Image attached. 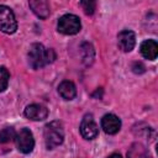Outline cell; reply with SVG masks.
Here are the masks:
<instances>
[{"label": "cell", "mask_w": 158, "mask_h": 158, "mask_svg": "<svg viewBox=\"0 0 158 158\" xmlns=\"http://www.w3.org/2000/svg\"><path fill=\"white\" fill-rule=\"evenodd\" d=\"M56 59V53L52 48H44L41 43H33L28 51V63L33 69H40Z\"/></svg>", "instance_id": "cell-1"}, {"label": "cell", "mask_w": 158, "mask_h": 158, "mask_svg": "<svg viewBox=\"0 0 158 158\" xmlns=\"http://www.w3.org/2000/svg\"><path fill=\"white\" fill-rule=\"evenodd\" d=\"M43 138L46 147L48 149H53L62 144L64 139V128L60 121H52L44 126Z\"/></svg>", "instance_id": "cell-2"}, {"label": "cell", "mask_w": 158, "mask_h": 158, "mask_svg": "<svg viewBox=\"0 0 158 158\" xmlns=\"http://www.w3.org/2000/svg\"><path fill=\"white\" fill-rule=\"evenodd\" d=\"M57 28L63 35H75L80 31L81 23L78 16L73 14H67V15H63L58 20Z\"/></svg>", "instance_id": "cell-3"}, {"label": "cell", "mask_w": 158, "mask_h": 158, "mask_svg": "<svg viewBox=\"0 0 158 158\" xmlns=\"http://www.w3.org/2000/svg\"><path fill=\"white\" fill-rule=\"evenodd\" d=\"M16 28L17 22L12 10L5 5H0V31L5 33H14Z\"/></svg>", "instance_id": "cell-4"}, {"label": "cell", "mask_w": 158, "mask_h": 158, "mask_svg": "<svg viewBox=\"0 0 158 158\" xmlns=\"http://www.w3.org/2000/svg\"><path fill=\"white\" fill-rule=\"evenodd\" d=\"M15 143L20 152L30 153L35 147L33 135L28 128H21L15 136Z\"/></svg>", "instance_id": "cell-5"}, {"label": "cell", "mask_w": 158, "mask_h": 158, "mask_svg": "<svg viewBox=\"0 0 158 158\" xmlns=\"http://www.w3.org/2000/svg\"><path fill=\"white\" fill-rule=\"evenodd\" d=\"M80 133L85 139H93L99 133V127L94 121V117L91 114H88L83 117L80 122Z\"/></svg>", "instance_id": "cell-6"}, {"label": "cell", "mask_w": 158, "mask_h": 158, "mask_svg": "<svg viewBox=\"0 0 158 158\" xmlns=\"http://www.w3.org/2000/svg\"><path fill=\"white\" fill-rule=\"evenodd\" d=\"M117 44L121 51L131 52L136 44V36L130 30H122L117 35Z\"/></svg>", "instance_id": "cell-7"}, {"label": "cell", "mask_w": 158, "mask_h": 158, "mask_svg": "<svg viewBox=\"0 0 158 158\" xmlns=\"http://www.w3.org/2000/svg\"><path fill=\"white\" fill-rule=\"evenodd\" d=\"M25 116L28 118V120H32V121H42L44 118H47L48 116V110L46 106L43 105H40V104H32V105H28L26 109H25Z\"/></svg>", "instance_id": "cell-8"}, {"label": "cell", "mask_w": 158, "mask_h": 158, "mask_svg": "<svg viewBox=\"0 0 158 158\" xmlns=\"http://www.w3.org/2000/svg\"><path fill=\"white\" fill-rule=\"evenodd\" d=\"M101 127L109 135H115L121 128V120L114 114H106L101 118Z\"/></svg>", "instance_id": "cell-9"}, {"label": "cell", "mask_w": 158, "mask_h": 158, "mask_svg": "<svg viewBox=\"0 0 158 158\" xmlns=\"http://www.w3.org/2000/svg\"><path fill=\"white\" fill-rule=\"evenodd\" d=\"M141 54L149 60H154L158 56V44L154 40H146L141 44Z\"/></svg>", "instance_id": "cell-10"}, {"label": "cell", "mask_w": 158, "mask_h": 158, "mask_svg": "<svg viewBox=\"0 0 158 158\" xmlns=\"http://www.w3.org/2000/svg\"><path fill=\"white\" fill-rule=\"evenodd\" d=\"M32 11L40 19H47L49 16V4L44 0H32L28 2Z\"/></svg>", "instance_id": "cell-11"}, {"label": "cell", "mask_w": 158, "mask_h": 158, "mask_svg": "<svg viewBox=\"0 0 158 158\" xmlns=\"http://www.w3.org/2000/svg\"><path fill=\"white\" fill-rule=\"evenodd\" d=\"M58 93L59 95L64 99V100H72L75 98L77 95V89H75V85L69 81V80H64L59 84L58 86Z\"/></svg>", "instance_id": "cell-12"}, {"label": "cell", "mask_w": 158, "mask_h": 158, "mask_svg": "<svg viewBox=\"0 0 158 158\" xmlns=\"http://www.w3.org/2000/svg\"><path fill=\"white\" fill-rule=\"evenodd\" d=\"M127 157L128 158H151L143 149V147L141 144H133L130 149V152H127Z\"/></svg>", "instance_id": "cell-13"}, {"label": "cell", "mask_w": 158, "mask_h": 158, "mask_svg": "<svg viewBox=\"0 0 158 158\" xmlns=\"http://www.w3.org/2000/svg\"><path fill=\"white\" fill-rule=\"evenodd\" d=\"M16 132L12 127H5L0 131V143H9L10 141L15 139Z\"/></svg>", "instance_id": "cell-14"}, {"label": "cell", "mask_w": 158, "mask_h": 158, "mask_svg": "<svg viewBox=\"0 0 158 158\" xmlns=\"http://www.w3.org/2000/svg\"><path fill=\"white\" fill-rule=\"evenodd\" d=\"M81 52H85V56H83V60L85 64H90L94 59V49L90 43H83L81 46Z\"/></svg>", "instance_id": "cell-15"}, {"label": "cell", "mask_w": 158, "mask_h": 158, "mask_svg": "<svg viewBox=\"0 0 158 158\" xmlns=\"http://www.w3.org/2000/svg\"><path fill=\"white\" fill-rule=\"evenodd\" d=\"M9 79H10V74L7 69L5 67H0V93L7 88Z\"/></svg>", "instance_id": "cell-16"}, {"label": "cell", "mask_w": 158, "mask_h": 158, "mask_svg": "<svg viewBox=\"0 0 158 158\" xmlns=\"http://www.w3.org/2000/svg\"><path fill=\"white\" fill-rule=\"evenodd\" d=\"M95 1H91V0H84V1H80V6L83 7L84 12L86 15H93L94 11H95Z\"/></svg>", "instance_id": "cell-17"}, {"label": "cell", "mask_w": 158, "mask_h": 158, "mask_svg": "<svg viewBox=\"0 0 158 158\" xmlns=\"http://www.w3.org/2000/svg\"><path fill=\"white\" fill-rule=\"evenodd\" d=\"M132 69H133L135 73H143V72H144V67H143V64H142V63H137V62L133 63Z\"/></svg>", "instance_id": "cell-18"}, {"label": "cell", "mask_w": 158, "mask_h": 158, "mask_svg": "<svg viewBox=\"0 0 158 158\" xmlns=\"http://www.w3.org/2000/svg\"><path fill=\"white\" fill-rule=\"evenodd\" d=\"M107 158H122V157H121L118 153H112V154H111V156H109Z\"/></svg>", "instance_id": "cell-19"}]
</instances>
